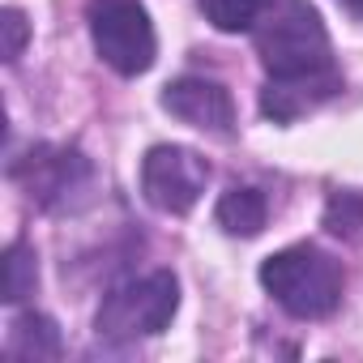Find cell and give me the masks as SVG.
<instances>
[{
    "label": "cell",
    "instance_id": "9a60e30c",
    "mask_svg": "<svg viewBox=\"0 0 363 363\" xmlns=\"http://www.w3.org/2000/svg\"><path fill=\"white\" fill-rule=\"evenodd\" d=\"M342 5H346V9H350L354 18H363V0H342Z\"/></svg>",
    "mask_w": 363,
    "mask_h": 363
},
{
    "label": "cell",
    "instance_id": "ba28073f",
    "mask_svg": "<svg viewBox=\"0 0 363 363\" xmlns=\"http://www.w3.org/2000/svg\"><path fill=\"white\" fill-rule=\"evenodd\" d=\"M342 90V73H316V77H269L261 90V111L274 124H291L316 107H325Z\"/></svg>",
    "mask_w": 363,
    "mask_h": 363
},
{
    "label": "cell",
    "instance_id": "8fae6325",
    "mask_svg": "<svg viewBox=\"0 0 363 363\" xmlns=\"http://www.w3.org/2000/svg\"><path fill=\"white\" fill-rule=\"evenodd\" d=\"M39 286V261H35V248L30 244H9L5 248V261H0V299L5 303H22L30 299Z\"/></svg>",
    "mask_w": 363,
    "mask_h": 363
},
{
    "label": "cell",
    "instance_id": "52a82bcc",
    "mask_svg": "<svg viewBox=\"0 0 363 363\" xmlns=\"http://www.w3.org/2000/svg\"><path fill=\"white\" fill-rule=\"evenodd\" d=\"M162 107L175 120H184V124H193L201 133H214V137H227L235 128V103L210 77H179V82H171L162 90Z\"/></svg>",
    "mask_w": 363,
    "mask_h": 363
},
{
    "label": "cell",
    "instance_id": "7c38bea8",
    "mask_svg": "<svg viewBox=\"0 0 363 363\" xmlns=\"http://www.w3.org/2000/svg\"><path fill=\"white\" fill-rule=\"evenodd\" d=\"M325 231L346 244H363V193H354V189L333 193L325 206Z\"/></svg>",
    "mask_w": 363,
    "mask_h": 363
},
{
    "label": "cell",
    "instance_id": "3957f363",
    "mask_svg": "<svg viewBox=\"0 0 363 363\" xmlns=\"http://www.w3.org/2000/svg\"><path fill=\"white\" fill-rule=\"evenodd\" d=\"M175 308H179V282L167 269H158V274H145V278H133V282L107 291L99 303L94 329L111 342L154 337L171 325Z\"/></svg>",
    "mask_w": 363,
    "mask_h": 363
},
{
    "label": "cell",
    "instance_id": "7a4b0ae2",
    "mask_svg": "<svg viewBox=\"0 0 363 363\" xmlns=\"http://www.w3.org/2000/svg\"><path fill=\"white\" fill-rule=\"evenodd\" d=\"M261 286L299 320H320L342 303V265L320 252L316 244H295L282 248L274 257H265L261 265Z\"/></svg>",
    "mask_w": 363,
    "mask_h": 363
},
{
    "label": "cell",
    "instance_id": "9c48e42d",
    "mask_svg": "<svg viewBox=\"0 0 363 363\" xmlns=\"http://www.w3.org/2000/svg\"><path fill=\"white\" fill-rule=\"evenodd\" d=\"M9 359H26V363H48V359H60V329L52 316H39V312H26L9 325V342H5Z\"/></svg>",
    "mask_w": 363,
    "mask_h": 363
},
{
    "label": "cell",
    "instance_id": "277c9868",
    "mask_svg": "<svg viewBox=\"0 0 363 363\" xmlns=\"http://www.w3.org/2000/svg\"><path fill=\"white\" fill-rule=\"evenodd\" d=\"M86 22H90L94 52L120 77H137L154 65L158 39H154V22L141 0H90Z\"/></svg>",
    "mask_w": 363,
    "mask_h": 363
},
{
    "label": "cell",
    "instance_id": "5bb4252c",
    "mask_svg": "<svg viewBox=\"0 0 363 363\" xmlns=\"http://www.w3.org/2000/svg\"><path fill=\"white\" fill-rule=\"evenodd\" d=\"M0 30H5V60L13 65L22 56L26 39H30V22H26L22 9H5V13H0Z\"/></svg>",
    "mask_w": 363,
    "mask_h": 363
},
{
    "label": "cell",
    "instance_id": "5b68a950",
    "mask_svg": "<svg viewBox=\"0 0 363 363\" xmlns=\"http://www.w3.org/2000/svg\"><path fill=\"white\" fill-rule=\"evenodd\" d=\"M210 179V162L189 145H154L141 158V193L162 214H189Z\"/></svg>",
    "mask_w": 363,
    "mask_h": 363
},
{
    "label": "cell",
    "instance_id": "8992f818",
    "mask_svg": "<svg viewBox=\"0 0 363 363\" xmlns=\"http://www.w3.org/2000/svg\"><path fill=\"white\" fill-rule=\"evenodd\" d=\"M86 175H90V162L69 145H35L26 158L13 162V179L26 189L30 201L48 210L69 201V193L86 184Z\"/></svg>",
    "mask_w": 363,
    "mask_h": 363
},
{
    "label": "cell",
    "instance_id": "6da1fadb",
    "mask_svg": "<svg viewBox=\"0 0 363 363\" xmlns=\"http://www.w3.org/2000/svg\"><path fill=\"white\" fill-rule=\"evenodd\" d=\"M252 35L269 77H316L337 69L329 30L308 0H265Z\"/></svg>",
    "mask_w": 363,
    "mask_h": 363
},
{
    "label": "cell",
    "instance_id": "4fadbf2b",
    "mask_svg": "<svg viewBox=\"0 0 363 363\" xmlns=\"http://www.w3.org/2000/svg\"><path fill=\"white\" fill-rule=\"evenodd\" d=\"M261 5H265V0H201L206 18H210L218 30H227V35H235V30H248V26L257 22Z\"/></svg>",
    "mask_w": 363,
    "mask_h": 363
},
{
    "label": "cell",
    "instance_id": "30bf717a",
    "mask_svg": "<svg viewBox=\"0 0 363 363\" xmlns=\"http://www.w3.org/2000/svg\"><path fill=\"white\" fill-rule=\"evenodd\" d=\"M214 218H218V227L227 235H257L265 227V218H269V206H265V197L257 189H227L218 197Z\"/></svg>",
    "mask_w": 363,
    "mask_h": 363
}]
</instances>
